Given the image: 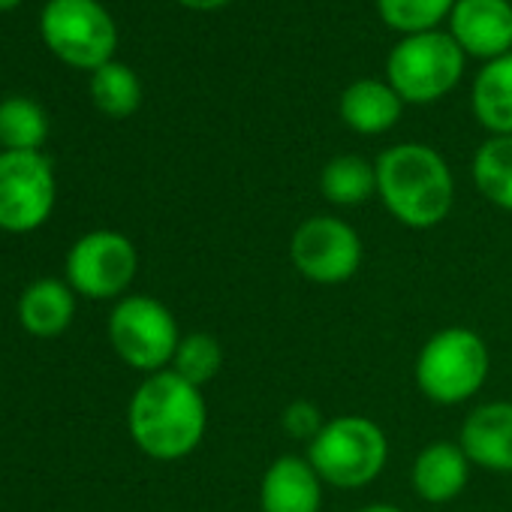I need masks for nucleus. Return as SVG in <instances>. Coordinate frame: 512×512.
<instances>
[{
	"label": "nucleus",
	"mask_w": 512,
	"mask_h": 512,
	"mask_svg": "<svg viewBox=\"0 0 512 512\" xmlns=\"http://www.w3.org/2000/svg\"><path fill=\"white\" fill-rule=\"evenodd\" d=\"M470 109L491 136H512V52L479 67L470 88Z\"/></svg>",
	"instance_id": "obj_17"
},
{
	"label": "nucleus",
	"mask_w": 512,
	"mask_h": 512,
	"mask_svg": "<svg viewBox=\"0 0 512 512\" xmlns=\"http://www.w3.org/2000/svg\"><path fill=\"white\" fill-rule=\"evenodd\" d=\"M326 482L302 455H278L260 479L263 512H320Z\"/></svg>",
	"instance_id": "obj_13"
},
{
	"label": "nucleus",
	"mask_w": 512,
	"mask_h": 512,
	"mask_svg": "<svg viewBox=\"0 0 512 512\" xmlns=\"http://www.w3.org/2000/svg\"><path fill=\"white\" fill-rule=\"evenodd\" d=\"M458 446L473 467L512 473V401H488L473 407L461 422Z\"/></svg>",
	"instance_id": "obj_12"
},
{
	"label": "nucleus",
	"mask_w": 512,
	"mask_h": 512,
	"mask_svg": "<svg viewBox=\"0 0 512 512\" xmlns=\"http://www.w3.org/2000/svg\"><path fill=\"white\" fill-rule=\"evenodd\" d=\"M91 100L109 118H130L142 106V82L127 64L109 61L91 73Z\"/></svg>",
	"instance_id": "obj_21"
},
{
	"label": "nucleus",
	"mask_w": 512,
	"mask_h": 512,
	"mask_svg": "<svg viewBox=\"0 0 512 512\" xmlns=\"http://www.w3.org/2000/svg\"><path fill=\"white\" fill-rule=\"evenodd\" d=\"M76 317V293L67 281H34L19 299V323L34 338H58Z\"/></svg>",
	"instance_id": "obj_16"
},
{
	"label": "nucleus",
	"mask_w": 512,
	"mask_h": 512,
	"mask_svg": "<svg viewBox=\"0 0 512 512\" xmlns=\"http://www.w3.org/2000/svg\"><path fill=\"white\" fill-rule=\"evenodd\" d=\"M491 371V353L479 332L467 326H446L434 332L413 365L419 392L440 404L455 407L479 395Z\"/></svg>",
	"instance_id": "obj_3"
},
{
	"label": "nucleus",
	"mask_w": 512,
	"mask_h": 512,
	"mask_svg": "<svg viewBox=\"0 0 512 512\" xmlns=\"http://www.w3.org/2000/svg\"><path fill=\"white\" fill-rule=\"evenodd\" d=\"M49 136L46 109L28 97L0 100V148L4 151H40Z\"/></svg>",
	"instance_id": "obj_20"
},
{
	"label": "nucleus",
	"mask_w": 512,
	"mask_h": 512,
	"mask_svg": "<svg viewBox=\"0 0 512 512\" xmlns=\"http://www.w3.org/2000/svg\"><path fill=\"white\" fill-rule=\"evenodd\" d=\"M377 196L407 229L440 226L455 205V175L446 157L425 142H398L377 160Z\"/></svg>",
	"instance_id": "obj_2"
},
{
	"label": "nucleus",
	"mask_w": 512,
	"mask_h": 512,
	"mask_svg": "<svg viewBox=\"0 0 512 512\" xmlns=\"http://www.w3.org/2000/svg\"><path fill=\"white\" fill-rule=\"evenodd\" d=\"M178 377H184L193 386H208L220 368H223V347L211 332H190L181 335V344L175 350V359L169 365Z\"/></svg>",
	"instance_id": "obj_23"
},
{
	"label": "nucleus",
	"mask_w": 512,
	"mask_h": 512,
	"mask_svg": "<svg viewBox=\"0 0 512 512\" xmlns=\"http://www.w3.org/2000/svg\"><path fill=\"white\" fill-rule=\"evenodd\" d=\"M320 193L338 208H356L377 196V166L359 154H338L320 172Z\"/></svg>",
	"instance_id": "obj_18"
},
{
	"label": "nucleus",
	"mask_w": 512,
	"mask_h": 512,
	"mask_svg": "<svg viewBox=\"0 0 512 512\" xmlns=\"http://www.w3.org/2000/svg\"><path fill=\"white\" fill-rule=\"evenodd\" d=\"M175 4H181L187 10H196V13H214V10L229 7L232 0H175Z\"/></svg>",
	"instance_id": "obj_25"
},
{
	"label": "nucleus",
	"mask_w": 512,
	"mask_h": 512,
	"mask_svg": "<svg viewBox=\"0 0 512 512\" xmlns=\"http://www.w3.org/2000/svg\"><path fill=\"white\" fill-rule=\"evenodd\" d=\"M16 7H22V0H0V13H10Z\"/></svg>",
	"instance_id": "obj_27"
},
{
	"label": "nucleus",
	"mask_w": 512,
	"mask_h": 512,
	"mask_svg": "<svg viewBox=\"0 0 512 512\" xmlns=\"http://www.w3.org/2000/svg\"><path fill=\"white\" fill-rule=\"evenodd\" d=\"M40 37L58 61L85 73L106 67L118 52V25L100 0H49Z\"/></svg>",
	"instance_id": "obj_6"
},
{
	"label": "nucleus",
	"mask_w": 512,
	"mask_h": 512,
	"mask_svg": "<svg viewBox=\"0 0 512 512\" xmlns=\"http://www.w3.org/2000/svg\"><path fill=\"white\" fill-rule=\"evenodd\" d=\"M323 425H326L323 410H320L314 401H305V398L287 404L284 413H281V428H284L290 437L305 440V443H311V440L323 431Z\"/></svg>",
	"instance_id": "obj_24"
},
{
	"label": "nucleus",
	"mask_w": 512,
	"mask_h": 512,
	"mask_svg": "<svg viewBox=\"0 0 512 512\" xmlns=\"http://www.w3.org/2000/svg\"><path fill=\"white\" fill-rule=\"evenodd\" d=\"M374 4L386 28L413 37L440 31V22H449L455 0H374Z\"/></svg>",
	"instance_id": "obj_22"
},
{
	"label": "nucleus",
	"mask_w": 512,
	"mask_h": 512,
	"mask_svg": "<svg viewBox=\"0 0 512 512\" xmlns=\"http://www.w3.org/2000/svg\"><path fill=\"white\" fill-rule=\"evenodd\" d=\"M365 260V244L356 226L335 214L305 217L290 238L293 269L320 287H338L356 278Z\"/></svg>",
	"instance_id": "obj_8"
},
{
	"label": "nucleus",
	"mask_w": 512,
	"mask_h": 512,
	"mask_svg": "<svg viewBox=\"0 0 512 512\" xmlns=\"http://www.w3.org/2000/svg\"><path fill=\"white\" fill-rule=\"evenodd\" d=\"M479 196L512 214V136H488L470 163Z\"/></svg>",
	"instance_id": "obj_19"
},
{
	"label": "nucleus",
	"mask_w": 512,
	"mask_h": 512,
	"mask_svg": "<svg viewBox=\"0 0 512 512\" xmlns=\"http://www.w3.org/2000/svg\"><path fill=\"white\" fill-rule=\"evenodd\" d=\"M449 37L467 58L494 61L512 52V4L509 0H455L449 13Z\"/></svg>",
	"instance_id": "obj_11"
},
{
	"label": "nucleus",
	"mask_w": 512,
	"mask_h": 512,
	"mask_svg": "<svg viewBox=\"0 0 512 512\" xmlns=\"http://www.w3.org/2000/svg\"><path fill=\"white\" fill-rule=\"evenodd\" d=\"M139 272L136 244L115 229L82 235L67 253V284L91 302L124 299Z\"/></svg>",
	"instance_id": "obj_9"
},
{
	"label": "nucleus",
	"mask_w": 512,
	"mask_h": 512,
	"mask_svg": "<svg viewBox=\"0 0 512 512\" xmlns=\"http://www.w3.org/2000/svg\"><path fill=\"white\" fill-rule=\"evenodd\" d=\"M109 341L124 365L133 371H166L181 344L175 314L151 296H124L109 317Z\"/></svg>",
	"instance_id": "obj_7"
},
{
	"label": "nucleus",
	"mask_w": 512,
	"mask_h": 512,
	"mask_svg": "<svg viewBox=\"0 0 512 512\" xmlns=\"http://www.w3.org/2000/svg\"><path fill=\"white\" fill-rule=\"evenodd\" d=\"M320 479L341 491H359L371 485L389 461L386 431L359 413H341L326 419L323 431L308 443L305 455Z\"/></svg>",
	"instance_id": "obj_4"
},
{
	"label": "nucleus",
	"mask_w": 512,
	"mask_h": 512,
	"mask_svg": "<svg viewBox=\"0 0 512 512\" xmlns=\"http://www.w3.org/2000/svg\"><path fill=\"white\" fill-rule=\"evenodd\" d=\"M55 199L58 181L43 151H0V229L16 235L40 229Z\"/></svg>",
	"instance_id": "obj_10"
},
{
	"label": "nucleus",
	"mask_w": 512,
	"mask_h": 512,
	"mask_svg": "<svg viewBox=\"0 0 512 512\" xmlns=\"http://www.w3.org/2000/svg\"><path fill=\"white\" fill-rule=\"evenodd\" d=\"M404 106L386 79H356L341 91L338 115L359 136H383L401 121Z\"/></svg>",
	"instance_id": "obj_15"
},
{
	"label": "nucleus",
	"mask_w": 512,
	"mask_h": 512,
	"mask_svg": "<svg viewBox=\"0 0 512 512\" xmlns=\"http://www.w3.org/2000/svg\"><path fill=\"white\" fill-rule=\"evenodd\" d=\"M467 55L449 31L401 37L386 58V82L404 103L428 106L449 97L464 76Z\"/></svg>",
	"instance_id": "obj_5"
},
{
	"label": "nucleus",
	"mask_w": 512,
	"mask_h": 512,
	"mask_svg": "<svg viewBox=\"0 0 512 512\" xmlns=\"http://www.w3.org/2000/svg\"><path fill=\"white\" fill-rule=\"evenodd\" d=\"M208 428V404L199 386L172 368L148 374L130 398L127 431L154 461H181L199 449Z\"/></svg>",
	"instance_id": "obj_1"
},
{
	"label": "nucleus",
	"mask_w": 512,
	"mask_h": 512,
	"mask_svg": "<svg viewBox=\"0 0 512 512\" xmlns=\"http://www.w3.org/2000/svg\"><path fill=\"white\" fill-rule=\"evenodd\" d=\"M470 458L452 440H434L419 449L410 467V485L425 503H449L455 500L470 479Z\"/></svg>",
	"instance_id": "obj_14"
},
{
	"label": "nucleus",
	"mask_w": 512,
	"mask_h": 512,
	"mask_svg": "<svg viewBox=\"0 0 512 512\" xmlns=\"http://www.w3.org/2000/svg\"><path fill=\"white\" fill-rule=\"evenodd\" d=\"M356 512H404V509L395 506V503H368V506H362Z\"/></svg>",
	"instance_id": "obj_26"
}]
</instances>
